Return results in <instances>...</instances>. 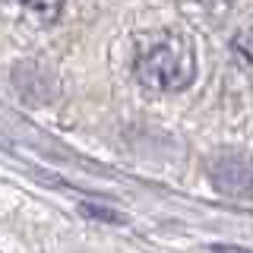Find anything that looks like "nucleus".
<instances>
[{"mask_svg": "<svg viewBox=\"0 0 253 253\" xmlns=\"http://www.w3.org/2000/svg\"><path fill=\"white\" fill-rule=\"evenodd\" d=\"M209 177L225 196H253V162L247 158H218L209 168Z\"/></svg>", "mask_w": 253, "mask_h": 253, "instance_id": "2", "label": "nucleus"}, {"mask_svg": "<svg viewBox=\"0 0 253 253\" xmlns=\"http://www.w3.org/2000/svg\"><path fill=\"white\" fill-rule=\"evenodd\" d=\"M0 3L13 6V10H19V13H29L42 22L57 19L60 10H63V0H0Z\"/></svg>", "mask_w": 253, "mask_h": 253, "instance_id": "3", "label": "nucleus"}, {"mask_svg": "<svg viewBox=\"0 0 253 253\" xmlns=\"http://www.w3.org/2000/svg\"><path fill=\"white\" fill-rule=\"evenodd\" d=\"M133 73L146 89L155 92H177L187 89L196 76V54L193 44L177 32H158L146 38L133 60Z\"/></svg>", "mask_w": 253, "mask_h": 253, "instance_id": "1", "label": "nucleus"}, {"mask_svg": "<svg viewBox=\"0 0 253 253\" xmlns=\"http://www.w3.org/2000/svg\"><path fill=\"white\" fill-rule=\"evenodd\" d=\"M212 253H250V250H241V247H225V244H215Z\"/></svg>", "mask_w": 253, "mask_h": 253, "instance_id": "5", "label": "nucleus"}, {"mask_svg": "<svg viewBox=\"0 0 253 253\" xmlns=\"http://www.w3.org/2000/svg\"><path fill=\"white\" fill-rule=\"evenodd\" d=\"M79 209H83L85 215H92V218H105V221H124L121 215H117V212H108L105 206H92V203H83Z\"/></svg>", "mask_w": 253, "mask_h": 253, "instance_id": "4", "label": "nucleus"}]
</instances>
